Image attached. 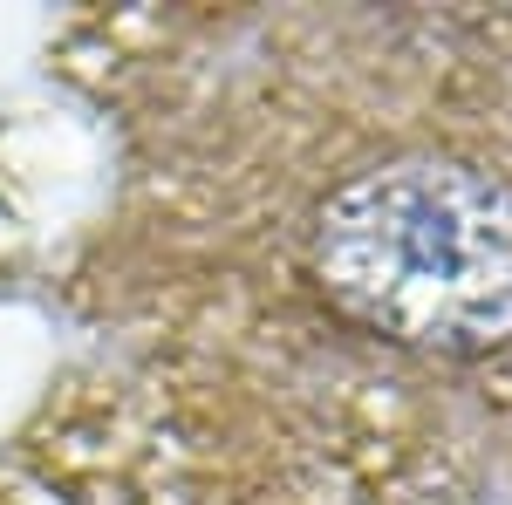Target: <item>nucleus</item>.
Wrapping results in <instances>:
<instances>
[{
  "mask_svg": "<svg viewBox=\"0 0 512 505\" xmlns=\"http://www.w3.org/2000/svg\"><path fill=\"white\" fill-rule=\"evenodd\" d=\"M0 505H253L144 389L55 403L0 451Z\"/></svg>",
  "mask_w": 512,
  "mask_h": 505,
  "instance_id": "2",
  "label": "nucleus"
},
{
  "mask_svg": "<svg viewBox=\"0 0 512 505\" xmlns=\"http://www.w3.org/2000/svg\"><path fill=\"white\" fill-rule=\"evenodd\" d=\"M96 294L253 505L512 458V21L178 14L103 41Z\"/></svg>",
  "mask_w": 512,
  "mask_h": 505,
  "instance_id": "1",
  "label": "nucleus"
}]
</instances>
